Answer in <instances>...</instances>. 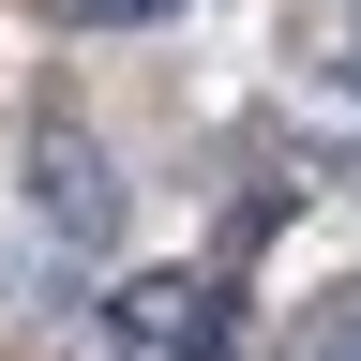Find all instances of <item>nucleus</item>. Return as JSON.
Instances as JSON below:
<instances>
[{"instance_id":"f257e3e1","label":"nucleus","mask_w":361,"mask_h":361,"mask_svg":"<svg viewBox=\"0 0 361 361\" xmlns=\"http://www.w3.org/2000/svg\"><path fill=\"white\" fill-rule=\"evenodd\" d=\"M106 316H121L135 361H226V286H211V271H135Z\"/></svg>"},{"instance_id":"f03ea898","label":"nucleus","mask_w":361,"mask_h":361,"mask_svg":"<svg viewBox=\"0 0 361 361\" xmlns=\"http://www.w3.org/2000/svg\"><path fill=\"white\" fill-rule=\"evenodd\" d=\"M30 211L61 226L75 256H106V226H121V180H106V151H90L75 121H45V135H30Z\"/></svg>"},{"instance_id":"7ed1b4c3","label":"nucleus","mask_w":361,"mask_h":361,"mask_svg":"<svg viewBox=\"0 0 361 361\" xmlns=\"http://www.w3.org/2000/svg\"><path fill=\"white\" fill-rule=\"evenodd\" d=\"M75 30H135V16H180V0H61Z\"/></svg>"}]
</instances>
